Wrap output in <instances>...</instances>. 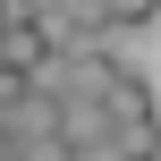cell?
Instances as JSON below:
<instances>
[{"mask_svg": "<svg viewBox=\"0 0 161 161\" xmlns=\"http://www.w3.org/2000/svg\"><path fill=\"white\" fill-rule=\"evenodd\" d=\"M110 127H119V119H110L93 93H59V127H51V136H59L68 153H93V144H110Z\"/></svg>", "mask_w": 161, "mask_h": 161, "instance_id": "cell-1", "label": "cell"}, {"mask_svg": "<svg viewBox=\"0 0 161 161\" xmlns=\"http://www.w3.org/2000/svg\"><path fill=\"white\" fill-rule=\"evenodd\" d=\"M110 144L127 161H161V110H136V119H119L110 127Z\"/></svg>", "mask_w": 161, "mask_h": 161, "instance_id": "cell-2", "label": "cell"}, {"mask_svg": "<svg viewBox=\"0 0 161 161\" xmlns=\"http://www.w3.org/2000/svg\"><path fill=\"white\" fill-rule=\"evenodd\" d=\"M102 17H110V34H144L161 17V0H102Z\"/></svg>", "mask_w": 161, "mask_h": 161, "instance_id": "cell-3", "label": "cell"}]
</instances>
